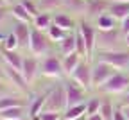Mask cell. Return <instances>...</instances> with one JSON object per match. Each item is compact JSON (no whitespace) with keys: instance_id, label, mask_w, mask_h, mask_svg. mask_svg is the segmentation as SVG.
I'll return each instance as SVG.
<instances>
[{"instance_id":"obj_1","label":"cell","mask_w":129,"mask_h":120,"mask_svg":"<svg viewBox=\"0 0 129 120\" xmlns=\"http://www.w3.org/2000/svg\"><path fill=\"white\" fill-rule=\"evenodd\" d=\"M127 48L124 41V32L120 27L111 31H97V52H108V50H120Z\"/></svg>"},{"instance_id":"obj_2","label":"cell","mask_w":129,"mask_h":120,"mask_svg":"<svg viewBox=\"0 0 129 120\" xmlns=\"http://www.w3.org/2000/svg\"><path fill=\"white\" fill-rule=\"evenodd\" d=\"M40 74L47 79H56L61 81L64 79V70H63V59L59 52H50L40 59Z\"/></svg>"},{"instance_id":"obj_3","label":"cell","mask_w":129,"mask_h":120,"mask_svg":"<svg viewBox=\"0 0 129 120\" xmlns=\"http://www.w3.org/2000/svg\"><path fill=\"white\" fill-rule=\"evenodd\" d=\"M27 52L32 54V56H36V57H40V59H41L43 56H47V54L54 52V50H52V41L48 40L47 32H43V31H40V29H36V27H32Z\"/></svg>"},{"instance_id":"obj_4","label":"cell","mask_w":129,"mask_h":120,"mask_svg":"<svg viewBox=\"0 0 129 120\" xmlns=\"http://www.w3.org/2000/svg\"><path fill=\"white\" fill-rule=\"evenodd\" d=\"M127 90H129V74L115 72L97 92L102 95H124Z\"/></svg>"},{"instance_id":"obj_5","label":"cell","mask_w":129,"mask_h":120,"mask_svg":"<svg viewBox=\"0 0 129 120\" xmlns=\"http://www.w3.org/2000/svg\"><path fill=\"white\" fill-rule=\"evenodd\" d=\"M95 59H101L113 66L115 70L124 72L129 70V48H120V50H108V52H97Z\"/></svg>"},{"instance_id":"obj_6","label":"cell","mask_w":129,"mask_h":120,"mask_svg":"<svg viewBox=\"0 0 129 120\" xmlns=\"http://www.w3.org/2000/svg\"><path fill=\"white\" fill-rule=\"evenodd\" d=\"M77 31L83 34V38L86 41L88 61H93L95 54H97V27H95V23L88 18H81L77 23Z\"/></svg>"},{"instance_id":"obj_7","label":"cell","mask_w":129,"mask_h":120,"mask_svg":"<svg viewBox=\"0 0 129 120\" xmlns=\"http://www.w3.org/2000/svg\"><path fill=\"white\" fill-rule=\"evenodd\" d=\"M67 108H68V104H67V92H64V82L54 84V86L50 88V92H48V99H47L45 109L64 113V109H67Z\"/></svg>"},{"instance_id":"obj_8","label":"cell","mask_w":129,"mask_h":120,"mask_svg":"<svg viewBox=\"0 0 129 120\" xmlns=\"http://www.w3.org/2000/svg\"><path fill=\"white\" fill-rule=\"evenodd\" d=\"M115 72H118V70H115V68L109 66L108 63H104L101 59H93V63H91V82H93V90H99Z\"/></svg>"},{"instance_id":"obj_9","label":"cell","mask_w":129,"mask_h":120,"mask_svg":"<svg viewBox=\"0 0 129 120\" xmlns=\"http://www.w3.org/2000/svg\"><path fill=\"white\" fill-rule=\"evenodd\" d=\"M64 92H67V104H68V108L70 106H77V104H84V102L88 100V97H86L88 90H84L74 79H67V82H64Z\"/></svg>"},{"instance_id":"obj_10","label":"cell","mask_w":129,"mask_h":120,"mask_svg":"<svg viewBox=\"0 0 129 120\" xmlns=\"http://www.w3.org/2000/svg\"><path fill=\"white\" fill-rule=\"evenodd\" d=\"M91 63L93 61H88V59H83L81 65L75 68V72L68 77V79H74L77 84H81L84 90H93V82H91Z\"/></svg>"},{"instance_id":"obj_11","label":"cell","mask_w":129,"mask_h":120,"mask_svg":"<svg viewBox=\"0 0 129 120\" xmlns=\"http://www.w3.org/2000/svg\"><path fill=\"white\" fill-rule=\"evenodd\" d=\"M22 75L23 79L27 81V84H34L36 79L41 75L40 74V57L32 56V54H27L23 56V65H22Z\"/></svg>"},{"instance_id":"obj_12","label":"cell","mask_w":129,"mask_h":120,"mask_svg":"<svg viewBox=\"0 0 129 120\" xmlns=\"http://www.w3.org/2000/svg\"><path fill=\"white\" fill-rule=\"evenodd\" d=\"M4 72H6V79L9 81V84H11L16 92H20V93H23V95L29 93V84H27V81L23 79V75H22L20 70H16V68H13V66L4 65Z\"/></svg>"},{"instance_id":"obj_13","label":"cell","mask_w":129,"mask_h":120,"mask_svg":"<svg viewBox=\"0 0 129 120\" xmlns=\"http://www.w3.org/2000/svg\"><path fill=\"white\" fill-rule=\"evenodd\" d=\"M11 31L16 34V38L20 41V48H25L29 47V40H30V32H32V23H25V22H16L13 20L11 22Z\"/></svg>"},{"instance_id":"obj_14","label":"cell","mask_w":129,"mask_h":120,"mask_svg":"<svg viewBox=\"0 0 129 120\" xmlns=\"http://www.w3.org/2000/svg\"><path fill=\"white\" fill-rule=\"evenodd\" d=\"M52 20H54V25L64 29L67 32L75 31L77 29V23H79V20L75 18V16H72L67 11H56V13H52Z\"/></svg>"},{"instance_id":"obj_15","label":"cell","mask_w":129,"mask_h":120,"mask_svg":"<svg viewBox=\"0 0 129 120\" xmlns=\"http://www.w3.org/2000/svg\"><path fill=\"white\" fill-rule=\"evenodd\" d=\"M108 9H109V0H86V14H84V18L93 22L97 16L108 13Z\"/></svg>"},{"instance_id":"obj_16","label":"cell","mask_w":129,"mask_h":120,"mask_svg":"<svg viewBox=\"0 0 129 120\" xmlns=\"http://www.w3.org/2000/svg\"><path fill=\"white\" fill-rule=\"evenodd\" d=\"M48 92H50V90H47V92H43V93H38L36 97L29 99V104H27V115H29V118L38 116V115L45 109L47 99H48Z\"/></svg>"},{"instance_id":"obj_17","label":"cell","mask_w":129,"mask_h":120,"mask_svg":"<svg viewBox=\"0 0 129 120\" xmlns=\"http://www.w3.org/2000/svg\"><path fill=\"white\" fill-rule=\"evenodd\" d=\"M61 11H67L72 16H77V20H81L86 14V0H64Z\"/></svg>"},{"instance_id":"obj_18","label":"cell","mask_w":129,"mask_h":120,"mask_svg":"<svg viewBox=\"0 0 129 120\" xmlns=\"http://www.w3.org/2000/svg\"><path fill=\"white\" fill-rule=\"evenodd\" d=\"M2 63L7 66H13L16 70L22 72V65H23V56L18 50H6L2 48Z\"/></svg>"},{"instance_id":"obj_19","label":"cell","mask_w":129,"mask_h":120,"mask_svg":"<svg viewBox=\"0 0 129 120\" xmlns=\"http://www.w3.org/2000/svg\"><path fill=\"white\" fill-rule=\"evenodd\" d=\"M61 59H63V70H64V75H67V79L75 72V68L81 65V61H83L84 57L83 56H79L77 52H72V54H68V56H61Z\"/></svg>"},{"instance_id":"obj_20","label":"cell","mask_w":129,"mask_h":120,"mask_svg":"<svg viewBox=\"0 0 129 120\" xmlns=\"http://www.w3.org/2000/svg\"><path fill=\"white\" fill-rule=\"evenodd\" d=\"M11 9V20H16V22H25V23H32V16L29 14V11L22 6V2L18 0V2H14L9 6Z\"/></svg>"},{"instance_id":"obj_21","label":"cell","mask_w":129,"mask_h":120,"mask_svg":"<svg viewBox=\"0 0 129 120\" xmlns=\"http://www.w3.org/2000/svg\"><path fill=\"white\" fill-rule=\"evenodd\" d=\"M16 106H27V100L23 99V93H11L6 97H0V111L16 108Z\"/></svg>"},{"instance_id":"obj_22","label":"cell","mask_w":129,"mask_h":120,"mask_svg":"<svg viewBox=\"0 0 129 120\" xmlns=\"http://www.w3.org/2000/svg\"><path fill=\"white\" fill-rule=\"evenodd\" d=\"M97 31H111V29H117L118 27V22L115 20V16H113L111 13H104L101 16H97V18L93 20Z\"/></svg>"},{"instance_id":"obj_23","label":"cell","mask_w":129,"mask_h":120,"mask_svg":"<svg viewBox=\"0 0 129 120\" xmlns=\"http://www.w3.org/2000/svg\"><path fill=\"white\" fill-rule=\"evenodd\" d=\"M108 13H111L113 16H115V20L120 23L125 16H129V2H111L109 0Z\"/></svg>"},{"instance_id":"obj_24","label":"cell","mask_w":129,"mask_h":120,"mask_svg":"<svg viewBox=\"0 0 129 120\" xmlns=\"http://www.w3.org/2000/svg\"><path fill=\"white\" fill-rule=\"evenodd\" d=\"M57 52L61 56H68V54L75 52V31L68 32L67 36H64V40L57 43Z\"/></svg>"},{"instance_id":"obj_25","label":"cell","mask_w":129,"mask_h":120,"mask_svg":"<svg viewBox=\"0 0 129 120\" xmlns=\"http://www.w3.org/2000/svg\"><path fill=\"white\" fill-rule=\"evenodd\" d=\"M29 118L27 115V106H16L0 111V120H20V118Z\"/></svg>"},{"instance_id":"obj_26","label":"cell","mask_w":129,"mask_h":120,"mask_svg":"<svg viewBox=\"0 0 129 120\" xmlns=\"http://www.w3.org/2000/svg\"><path fill=\"white\" fill-rule=\"evenodd\" d=\"M54 23V20H52V13H45V11H41L34 20H32V27H36V29H40V31H43V32H47V29L50 27Z\"/></svg>"},{"instance_id":"obj_27","label":"cell","mask_w":129,"mask_h":120,"mask_svg":"<svg viewBox=\"0 0 129 120\" xmlns=\"http://www.w3.org/2000/svg\"><path fill=\"white\" fill-rule=\"evenodd\" d=\"M81 116H86V102L84 104H77V106H70L63 113V120H75Z\"/></svg>"},{"instance_id":"obj_28","label":"cell","mask_w":129,"mask_h":120,"mask_svg":"<svg viewBox=\"0 0 129 120\" xmlns=\"http://www.w3.org/2000/svg\"><path fill=\"white\" fill-rule=\"evenodd\" d=\"M41 11L45 13H56L63 9V2L64 0H36Z\"/></svg>"},{"instance_id":"obj_29","label":"cell","mask_w":129,"mask_h":120,"mask_svg":"<svg viewBox=\"0 0 129 120\" xmlns=\"http://www.w3.org/2000/svg\"><path fill=\"white\" fill-rule=\"evenodd\" d=\"M67 31H64V29H61V27H57V25H50V27H48L47 29V36H48V40H50L52 43H59V41H63L64 40V36H67Z\"/></svg>"},{"instance_id":"obj_30","label":"cell","mask_w":129,"mask_h":120,"mask_svg":"<svg viewBox=\"0 0 129 120\" xmlns=\"http://www.w3.org/2000/svg\"><path fill=\"white\" fill-rule=\"evenodd\" d=\"M0 47L6 48V50H18V48H20V41H18V38H16V34H14L13 31H9V34L6 36L4 43L0 45Z\"/></svg>"},{"instance_id":"obj_31","label":"cell","mask_w":129,"mask_h":120,"mask_svg":"<svg viewBox=\"0 0 129 120\" xmlns=\"http://www.w3.org/2000/svg\"><path fill=\"white\" fill-rule=\"evenodd\" d=\"M101 104H102V97H88V100H86V116L93 115V113H99Z\"/></svg>"},{"instance_id":"obj_32","label":"cell","mask_w":129,"mask_h":120,"mask_svg":"<svg viewBox=\"0 0 129 120\" xmlns=\"http://www.w3.org/2000/svg\"><path fill=\"white\" fill-rule=\"evenodd\" d=\"M113 111H115V106H113V102H111L109 99H104V97H102V104H101L99 113L104 116V120H111V118H113Z\"/></svg>"},{"instance_id":"obj_33","label":"cell","mask_w":129,"mask_h":120,"mask_svg":"<svg viewBox=\"0 0 129 120\" xmlns=\"http://www.w3.org/2000/svg\"><path fill=\"white\" fill-rule=\"evenodd\" d=\"M30 120H63V113H59V111H48V109H43L38 116L30 118Z\"/></svg>"},{"instance_id":"obj_34","label":"cell","mask_w":129,"mask_h":120,"mask_svg":"<svg viewBox=\"0 0 129 120\" xmlns=\"http://www.w3.org/2000/svg\"><path fill=\"white\" fill-rule=\"evenodd\" d=\"M20 2H22V6L29 11V14L32 16V18H36V16L41 13V9H40V6H38L36 0H20Z\"/></svg>"},{"instance_id":"obj_35","label":"cell","mask_w":129,"mask_h":120,"mask_svg":"<svg viewBox=\"0 0 129 120\" xmlns=\"http://www.w3.org/2000/svg\"><path fill=\"white\" fill-rule=\"evenodd\" d=\"M11 93H20V92H16L9 84V81L0 79V97H6V95H11Z\"/></svg>"},{"instance_id":"obj_36","label":"cell","mask_w":129,"mask_h":120,"mask_svg":"<svg viewBox=\"0 0 129 120\" xmlns=\"http://www.w3.org/2000/svg\"><path fill=\"white\" fill-rule=\"evenodd\" d=\"M9 18H11V9H9V6L0 7V27H2Z\"/></svg>"},{"instance_id":"obj_37","label":"cell","mask_w":129,"mask_h":120,"mask_svg":"<svg viewBox=\"0 0 129 120\" xmlns=\"http://www.w3.org/2000/svg\"><path fill=\"white\" fill-rule=\"evenodd\" d=\"M111 120H127L125 118V113L122 109V106H115V111H113V118Z\"/></svg>"},{"instance_id":"obj_38","label":"cell","mask_w":129,"mask_h":120,"mask_svg":"<svg viewBox=\"0 0 129 120\" xmlns=\"http://www.w3.org/2000/svg\"><path fill=\"white\" fill-rule=\"evenodd\" d=\"M118 27H120V31H122L124 34H129V16H125V18L118 23Z\"/></svg>"},{"instance_id":"obj_39","label":"cell","mask_w":129,"mask_h":120,"mask_svg":"<svg viewBox=\"0 0 129 120\" xmlns=\"http://www.w3.org/2000/svg\"><path fill=\"white\" fill-rule=\"evenodd\" d=\"M9 31H11V29H4V27H0V45L4 43V40H6V36L9 34Z\"/></svg>"},{"instance_id":"obj_40","label":"cell","mask_w":129,"mask_h":120,"mask_svg":"<svg viewBox=\"0 0 129 120\" xmlns=\"http://www.w3.org/2000/svg\"><path fill=\"white\" fill-rule=\"evenodd\" d=\"M86 120H104V116L101 113H93V115H88Z\"/></svg>"},{"instance_id":"obj_41","label":"cell","mask_w":129,"mask_h":120,"mask_svg":"<svg viewBox=\"0 0 129 120\" xmlns=\"http://www.w3.org/2000/svg\"><path fill=\"white\" fill-rule=\"evenodd\" d=\"M124 100H122V106H129V90L124 93V97H122Z\"/></svg>"},{"instance_id":"obj_42","label":"cell","mask_w":129,"mask_h":120,"mask_svg":"<svg viewBox=\"0 0 129 120\" xmlns=\"http://www.w3.org/2000/svg\"><path fill=\"white\" fill-rule=\"evenodd\" d=\"M0 79L7 81V79H6V72H4V63H0Z\"/></svg>"},{"instance_id":"obj_43","label":"cell","mask_w":129,"mask_h":120,"mask_svg":"<svg viewBox=\"0 0 129 120\" xmlns=\"http://www.w3.org/2000/svg\"><path fill=\"white\" fill-rule=\"evenodd\" d=\"M122 106V104H120ZM122 109H124V113H125V118L129 120V106H122Z\"/></svg>"},{"instance_id":"obj_44","label":"cell","mask_w":129,"mask_h":120,"mask_svg":"<svg viewBox=\"0 0 129 120\" xmlns=\"http://www.w3.org/2000/svg\"><path fill=\"white\" fill-rule=\"evenodd\" d=\"M124 41H125V47L129 48V34H124Z\"/></svg>"},{"instance_id":"obj_45","label":"cell","mask_w":129,"mask_h":120,"mask_svg":"<svg viewBox=\"0 0 129 120\" xmlns=\"http://www.w3.org/2000/svg\"><path fill=\"white\" fill-rule=\"evenodd\" d=\"M4 6H9V4L6 2V0H0V7H4Z\"/></svg>"},{"instance_id":"obj_46","label":"cell","mask_w":129,"mask_h":120,"mask_svg":"<svg viewBox=\"0 0 129 120\" xmlns=\"http://www.w3.org/2000/svg\"><path fill=\"white\" fill-rule=\"evenodd\" d=\"M6 2H7V4L11 6V4H14V2H18V0H6Z\"/></svg>"},{"instance_id":"obj_47","label":"cell","mask_w":129,"mask_h":120,"mask_svg":"<svg viewBox=\"0 0 129 120\" xmlns=\"http://www.w3.org/2000/svg\"><path fill=\"white\" fill-rule=\"evenodd\" d=\"M111 2H129V0H111Z\"/></svg>"},{"instance_id":"obj_48","label":"cell","mask_w":129,"mask_h":120,"mask_svg":"<svg viewBox=\"0 0 129 120\" xmlns=\"http://www.w3.org/2000/svg\"><path fill=\"white\" fill-rule=\"evenodd\" d=\"M0 63H2V47H0Z\"/></svg>"},{"instance_id":"obj_49","label":"cell","mask_w":129,"mask_h":120,"mask_svg":"<svg viewBox=\"0 0 129 120\" xmlns=\"http://www.w3.org/2000/svg\"><path fill=\"white\" fill-rule=\"evenodd\" d=\"M75 120H86V116H81V118H75Z\"/></svg>"},{"instance_id":"obj_50","label":"cell","mask_w":129,"mask_h":120,"mask_svg":"<svg viewBox=\"0 0 129 120\" xmlns=\"http://www.w3.org/2000/svg\"><path fill=\"white\" fill-rule=\"evenodd\" d=\"M20 120H30V118H20Z\"/></svg>"}]
</instances>
